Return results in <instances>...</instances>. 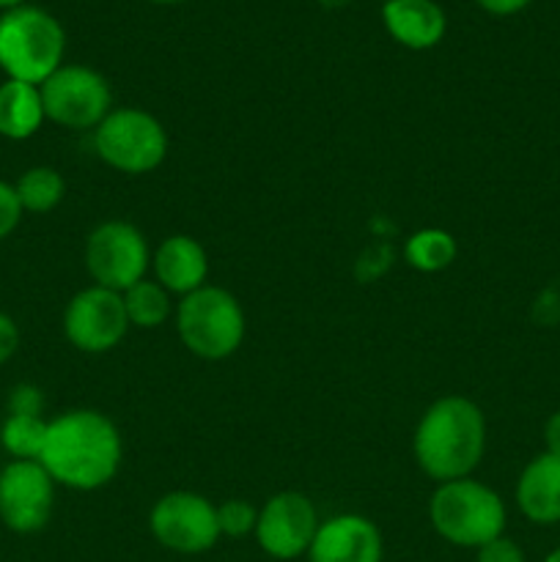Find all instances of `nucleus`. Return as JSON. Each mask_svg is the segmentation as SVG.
I'll list each match as a JSON object with an SVG mask.
<instances>
[{"mask_svg": "<svg viewBox=\"0 0 560 562\" xmlns=\"http://www.w3.org/2000/svg\"><path fill=\"white\" fill-rule=\"evenodd\" d=\"M124 296L102 285H88L77 291L64 311V335L82 355L113 351L126 338Z\"/></svg>", "mask_w": 560, "mask_h": 562, "instance_id": "9d476101", "label": "nucleus"}, {"mask_svg": "<svg viewBox=\"0 0 560 562\" xmlns=\"http://www.w3.org/2000/svg\"><path fill=\"white\" fill-rule=\"evenodd\" d=\"M258 508L247 499H225L217 505V525L220 536L228 538H245L256 532Z\"/></svg>", "mask_w": 560, "mask_h": 562, "instance_id": "4be33fe9", "label": "nucleus"}, {"mask_svg": "<svg viewBox=\"0 0 560 562\" xmlns=\"http://www.w3.org/2000/svg\"><path fill=\"white\" fill-rule=\"evenodd\" d=\"M20 349V327L11 316L0 313V366L9 362Z\"/></svg>", "mask_w": 560, "mask_h": 562, "instance_id": "a878e982", "label": "nucleus"}, {"mask_svg": "<svg viewBox=\"0 0 560 562\" xmlns=\"http://www.w3.org/2000/svg\"><path fill=\"white\" fill-rule=\"evenodd\" d=\"M516 505L536 525L560 521V456L541 453L522 470Z\"/></svg>", "mask_w": 560, "mask_h": 562, "instance_id": "dca6fc26", "label": "nucleus"}, {"mask_svg": "<svg viewBox=\"0 0 560 562\" xmlns=\"http://www.w3.org/2000/svg\"><path fill=\"white\" fill-rule=\"evenodd\" d=\"M486 448V420L475 401L443 395L417 420L412 450L432 481L448 483L470 477Z\"/></svg>", "mask_w": 560, "mask_h": 562, "instance_id": "f03ea898", "label": "nucleus"}, {"mask_svg": "<svg viewBox=\"0 0 560 562\" xmlns=\"http://www.w3.org/2000/svg\"><path fill=\"white\" fill-rule=\"evenodd\" d=\"M11 415H44V395L36 384H16L9 393Z\"/></svg>", "mask_w": 560, "mask_h": 562, "instance_id": "b1692460", "label": "nucleus"}, {"mask_svg": "<svg viewBox=\"0 0 560 562\" xmlns=\"http://www.w3.org/2000/svg\"><path fill=\"white\" fill-rule=\"evenodd\" d=\"M121 296H124L130 327L157 329L176 313L173 294H168L154 278H143L141 283L126 289Z\"/></svg>", "mask_w": 560, "mask_h": 562, "instance_id": "a211bd4d", "label": "nucleus"}, {"mask_svg": "<svg viewBox=\"0 0 560 562\" xmlns=\"http://www.w3.org/2000/svg\"><path fill=\"white\" fill-rule=\"evenodd\" d=\"M93 151L119 173H152L168 157V132L146 110L115 108L93 130Z\"/></svg>", "mask_w": 560, "mask_h": 562, "instance_id": "423d86ee", "label": "nucleus"}, {"mask_svg": "<svg viewBox=\"0 0 560 562\" xmlns=\"http://www.w3.org/2000/svg\"><path fill=\"white\" fill-rule=\"evenodd\" d=\"M44 115L66 130H97L113 110V93L97 69L82 64H64L38 86Z\"/></svg>", "mask_w": 560, "mask_h": 562, "instance_id": "6e6552de", "label": "nucleus"}, {"mask_svg": "<svg viewBox=\"0 0 560 562\" xmlns=\"http://www.w3.org/2000/svg\"><path fill=\"white\" fill-rule=\"evenodd\" d=\"M25 0H0V11H9V9H16V5H22Z\"/></svg>", "mask_w": 560, "mask_h": 562, "instance_id": "c85d7f7f", "label": "nucleus"}, {"mask_svg": "<svg viewBox=\"0 0 560 562\" xmlns=\"http://www.w3.org/2000/svg\"><path fill=\"white\" fill-rule=\"evenodd\" d=\"M318 514L311 497L300 492H280L264 503L256 521V541L269 558L296 560L307 554L318 530Z\"/></svg>", "mask_w": 560, "mask_h": 562, "instance_id": "f8f14e48", "label": "nucleus"}, {"mask_svg": "<svg viewBox=\"0 0 560 562\" xmlns=\"http://www.w3.org/2000/svg\"><path fill=\"white\" fill-rule=\"evenodd\" d=\"M382 3H384V0H382Z\"/></svg>", "mask_w": 560, "mask_h": 562, "instance_id": "2f4dec72", "label": "nucleus"}, {"mask_svg": "<svg viewBox=\"0 0 560 562\" xmlns=\"http://www.w3.org/2000/svg\"><path fill=\"white\" fill-rule=\"evenodd\" d=\"M307 562H382V536L360 514L329 516L318 525Z\"/></svg>", "mask_w": 560, "mask_h": 562, "instance_id": "ddd939ff", "label": "nucleus"}, {"mask_svg": "<svg viewBox=\"0 0 560 562\" xmlns=\"http://www.w3.org/2000/svg\"><path fill=\"white\" fill-rule=\"evenodd\" d=\"M55 481L38 461H11L0 470V521L16 536L47 527L53 516Z\"/></svg>", "mask_w": 560, "mask_h": 562, "instance_id": "9b49d317", "label": "nucleus"}, {"mask_svg": "<svg viewBox=\"0 0 560 562\" xmlns=\"http://www.w3.org/2000/svg\"><path fill=\"white\" fill-rule=\"evenodd\" d=\"M148 3H159V5H170V3H184V0H148Z\"/></svg>", "mask_w": 560, "mask_h": 562, "instance_id": "c756f323", "label": "nucleus"}, {"mask_svg": "<svg viewBox=\"0 0 560 562\" xmlns=\"http://www.w3.org/2000/svg\"><path fill=\"white\" fill-rule=\"evenodd\" d=\"M124 442L108 415L97 409H69L49 420L38 464L55 486L97 492L121 470Z\"/></svg>", "mask_w": 560, "mask_h": 562, "instance_id": "f257e3e1", "label": "nucleus"}, {"mask_svg": "<svg viewBox=\"0 0 560 562\" xmlns=\"http://www.w3.org/2000/svg\"><path fill=\"white\" fill-rule=\"evenodd\" d=\"M456 245L453 236L443 228H421L406 239L404 245V258L412 269L423 274H434L448 269L456 261Z\"/></svg>", "mask_w": 560, "mask_h": 562, "instance_id": "6ab92c4d", "label": "nucleus"}, {"mask_svg": "<svg viewBox=\"0 0 560 562\" xmlns=\"http://www.w3.org/2000/svg\"><path fill=\"white\" fill-rule=\"evenodd\" d=\"M544 562H560V549H555V552H552V554H549V558H547V560H544Z\"/></svg>", "mask_w": 560, "mask_h": 562, "instance_id": "7c9ffc66", "label": "nucleus"}, {"mask_svg": "<svg viewBox=\"0 0 560 562\" xmlns=\"http://www.w3.org/2000/svg\"><path fill=\"white\" fill-rule=\"evenodd\" d=\"M47 121L38 86L20 80L0 82V137L27 140Z\"/></svg>", "mask_w": 560, "mask_h": 562, "instance_id": "f3484780", "label": "nucleus"}, {"mask_svg": "<svg viewBox=\"0 0 560 562\" xmlns=\"http://www.w3.org/2000/svg\"><path fill=\"white\" fill-rule=\"evenodd\" d=\"M382 25L406 49H432L448 31V16L437 0H384Z\"/></svg>", "mask_w": 560, "mask_h": 562, "instance_id": "2eb2a0df", "label": "nucleus"}, {"mask_svg": "<svg viewBox=\"0 0 560 562\" xmlns=\"http://www.w3.org/2000/svg\"><path fill=\"white\" fill-rule=\"evenodd\" d=\"M176 333L192 357L206 362L228 360L245 340V311L231 291L203 285L176 305Z\"/></svg>", "mask_w": 560, "mask_h": 562, "instance_id": "39448f33", "label": "nucleus"}, {"mask_svg": "<svg viewBox=\"0 0 560 562\" xmlns=\"http://www.w3.org/2000/svg\"><path fill=\"white\" fill-rule=\"evenodd\" d=\"M475 3L494 16H511V14H516V11L527 9V3H530V0H475Z\"/></svg>", "mask_w": 560, "mask_h": 562, "instance_id": "bb28decb", "label": "nucleus"}, {"mask_svg": "<svg viewBox=\"0 0 560 562\" xmlns=\"http://www.w3.org/2000/svg\"><path fill=\"white\" fill-rule=\"evenodd\" d=\"M152 252L141 231L126 220H104L86 239V269L93 285L124 294L148 278Z\"/></svg>", "mask_w": 560, "mask_h": 562, "instance_id": "0eeeda50", "label": "nucleus"}, {"mask_svg": "<svg viewBox=\"0 0 560 562\" xmlns=\"http://www.w3.org/2000/svg\"><path fill=\"white\" fill-rule=\"evenodd\" d=\"M544 442H547V453L560 456V412H555L544 426Z\"/></svg>", "mask_w": 560, "mask_h": 562, "instance_id": "cd10ccee", "label": "nucleus"}, {"mask_svg": "<svg viewBox=\"0 0 560 562\" xmlns=\"http://www.w3.org/2000/svg\"><path fill=\"white\" fill-rule=\"evenodd\" d=\"M49 420L42 415H5L0 426V445L14 461H38L47 439Z\"/></svg>", "mask_w": 560, "mask_h": 562, "instance_id": "412c9836", "label": "nucleus"}, {"mask_svg": "<svg viewBox=\"0 0 560 562\" xmlns=\"http://www.w3.org/2000/svg\"><path fill=\"white\" fill-rule=\"evenodd\" d=\"M66 33L49 11L16 5L0 14V69L5 80L42 86L64 66Z\"/></svg>", "mask_w": 560, "mask_h": 562, "instance_id": "7ed1b4c3", "label": "nucleus"}, {"mask_svg": "<svg viewBox=\"0 0 560 562\" xmlns=\"http://www.w3.org/2000/svg\"><path fill=\"white\" fill-rule=\"evenodd\" d=\"M16 198H20L22 209L31 214H47L64 201V176L58 173L49 165H36V168H27L25 173L16 179L14 184Z\"/></svg>", "mask_w": 560, "mask_h": 562, "instance_id": "aec40b11", "label": "nucleus"}, {"mask_svg": "<svg viewBox=\"0 0 560 562\" xmlns=\"http://www.w3.org/2000/svg\"><path fill=\"white\" fill-rule=\"evenodd\" d=\"M478 562H525V552L511 538L500 536L478 549Z\"/></svg>", "mask_w": 560, "mask_h": 562, "instance_id": "393cba45", "label": "nucleus"}, {"mask_svg": "<svg viewBox=\"0 0 560 562\" xmlns=\"http://www.w3.org/2000/svg\"><path fill=\"white\" fill-rule=\"evenodd\" d=\"M152 272L168 294L187 296L206 285L209 256L198 239L173 234L159 241L157 250L152 252Z\"/></svg>", "mask_w": 560, "mask_h": 562, "instance_id": "4468645a", "label": "nucleus"}, {"mask_svg": "<svg viewBox=\"0 0 560 562\" xmlns=\"http://www.w3.org/2000/svg\"><path fill=\"white\" fill-rule=\"evenodd\" d=\"M148 530L159 547L176 554H203L220 541L217 505L195 492H170L154 503Z\"/></svg>", "mask_w": 560, "mask_h": 562, "instance_id": "1a4fd4ad", "label": "nucleus"}, {"mask_svg": "<svg viewBox=\"0 0 560 562\" xmlns=\"http://www.w3.org/2000/svg\"><path fill=\"white\" fill-rule=\"evenodd\" d=\"M22 214H25V209H22L20 198H16L14 184L0 181V241L14 234L16 225L22 223Z\"/></svg>", "mask_w": 560, "mask_h": 562, "instance_id": "5701e85b", "label": "nucleus"}, {"mask_svg": "<svg viewBox=\"0 0 560 562\" xmlns=\"http://www.w3.org/2000/svg\"><path fill=\"white\" fill-rule=\"evenodd\" d=\"M428 519L443 541L481 549L505 530V505L497 492L472 477L439 483L428 499Z\"/></svg>", "mask_w": 560, "mask_h": 562, "instance_id": "20e7f679", "label": "nucleus"}]
</instances>
